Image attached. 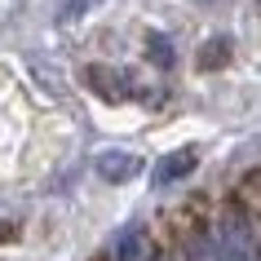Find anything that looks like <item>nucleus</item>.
Instances as JSON below:
<instances>
[{
  "mask_svg": "<svg viewBox=\"0 0 261 261\" xmlns=\"http://www.w3.org/2000/svg\"><path fill=\"white\" fill-rule=\"evenodd\" d=\"M195 164H199V151H195V146L168 151L164 160H155V168H151V181H155V186H173V181L191 177V173H195Z\"/></svg>",
  "mask_w": 261,
  "mask_h": 261,
  "instance_id": "nucleus-2",
  "label": "nucleus"
},
{
  "mask_svg": "<svg viewBox=\"0 0 261 261\" xmlns=\"http://www.w3.org/2000/svg\"><path fill=\"white\" fill-rule=\"evenodd\" d=\"M5 234H9V221H0V239H5Z\"/></svg>",
  "mask_w": 261,
  "mask_h": 261,
  "instance_id": "nucleus-7",
  "label": "nucleus"
},
{
  "mask_svg": "<svg viewBox=\"0 0 261 261\" xmlns=\"http://www.w3.org/2000/svg\"><path fill=\"white\" fill-rule=\"evenodd\" d=\"M226 58H230V40L213 36V40H208V49L199 54V67H204V71H213V67H226Z\"/></svg>",
  "mask_w": 261,
  "mask_h": 261,
  "instance_id": "nucleus-3",
  "label": "nucleus"
},
{
  "mask_svg": "<svg viewBox=\"0 0 261 261\" xmlns=\"http://www.w3.org/2000/svg\"><path fill=\"white\" fill-rule=\"evenodd\" d=\"M146 54L155 58V62H160V67H173V49H168V36H160V31H151V36H146Z\"/></svg>",
  "mask_w": 261,
  "mask_h": 261,
  "instance_id": "nucleus-5",
  "label": "nucleus"
},
{
  "mask_svg": "<svg viewBox=\"0 0 261 261\" xmlns=\"http://www.w3.org/2000/svg\"><path fill=\"white\" fill-rule=\"evenodd\" d=\"M89 5H93V0H67V9H62L58 18H62V22H71L75 14H89Z\"/></svg>",
  "mask_w": 261,
  "mask_h": 261,
  "instance_id": "nucleus-6",
  "label": "nucleus"
},
{
  "mask_svg": "<svg viewBox=\"0 0 261 261\" xmlns=\"http://www.w3.org/2000/svg\"><path fill=\"white\" fill-rule=\"evenodd\" d=\"M93 168H97V177H102V181L124 186V181H133V177L142 173V160H138L133 151H97Z\"/></svg>",
  "mask_w": 261,
  "mask_h": 261,
  "instance_id": "nucleus-1",
  "label": "nucleus"
},
{
  "mask_svg": "<svg viewBox=\"0 0 261 261\" xmlns=\"http://www.w3.org/2000/svg\"><path fill=\"white\" fill-rule=\"evenodd\" d=\"M138 252H142V230L133 226V230H124L120 239H115V257L120 261H138Z\"/></svg>",
  "mask_w": 261,
  "mask_h": 261,
  "instance_id": "nucleus-4",
  "label": "nucleus"
}]
</instances>
